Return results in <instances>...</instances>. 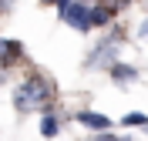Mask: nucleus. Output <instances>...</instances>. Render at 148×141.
<instances>
[{"label": "nucleus", "instance_id": "obj_2", "mask_svg": "<svg viewBox=\"0 0 148 141\" xmlns=\"http://www.w3.org/2000/svg\"><path fill=\"white\" fill-rule=\"evenodd\" d=\"M57 14H61V20H64L67 27L81 30V34L91 30V7H88V3H61Z\"/></svg>", "mask_w": 148, "mask_h": 141}, {"label": "nucleus", "instance_id": "obj_7", "mask_svg": "<svg viewBox=\"0 0 148 141\" xmlns=\"http://www.w3.org/2000/svg\"><path fill=\"white\" fill-rule=\"evenodd\" d=\"M40 134H44V138H54L57 134V118L54 114H44V118H40Z\"/></svg>", "mask_w": 148, "mask_h": 141}, {"label": "nucleus", "instance_id": "obj_4", "mask_svg": "<svg viewBox=\"0 0 148 141\" xmlns=\"http://www.w3.org/2000/svg\"><path fill=\"white\" fill-rule=\"evenodd\" d=\"M111 77H114L118 84H125V81H135V77H138V71H135V67H128V64H114V67H111Z\"/></svg>", "mask_w": 148, "mask_h": 141}, {"label": "nucleus", "instance_id": "obj_8", "mask_svg": "<svg viewBox=\"0 0 148 141\" xmlns=\"http://www.w3.org/2000/svg\"><path fill=\"white\" fill-rule=\"evenodd\" d=\"M20 54H24L20 40H3V57H20Z\"/></svg>", "mask_w": 148, "mask_h": 141}, {"label": "nucleus", "instance_id": "obj_3", "mask_svg": "<svg viewBox=\"0 0 148 141\" xmlns=\"http://www.w3.org/2000/svg\"><path fill=\"white\" fill-rule=\"evenodd\" d=\"M77 118V124H84V128H94V131H111V118L108 114H94V111H77L74 114Z\"/></svg>", "mask_w": 148, "mask_h": 141}, {"label": "nucleus", "instance_id": "obj_5", "mask_svg": "<svg viewBox=\"0 0 148 141\" xmlns=\"http://www.w3.org/2000/svg\"><path fill=\"white\" fill-rule=\"evenodd\" d=\"M91 64H111V67H114V47H111V44L98 47V54L91 57Z\"/></svg>", "mask_w": 148, "mask_h": 141}, {"label": "nucleus", "instance_id": "obj_11", "mask_svg": "<svg viewBox=\"0 0 148 141\" xmlns=\"http://www.w3.org/2000/svg\"><path fill=\"white\" fill-rule=\"evenodd\" d=\"M138 34H141V37H148V20L141 24V30H138Z\"/></svg>", "mask_w": 148, "mask_h": 141}, {"label": "nucleus", "instance_id": "obj_9", "mask_svg": "<svg viewBox=\"0 0 148 141\" xmlns=\"http://www.w3.org/2000/svg\"><path fill=\"white\" fill-rule=\"evenodd\" d=\"M128 124H131V128H141V124H148V118L138 114V111H135V114H125V128H128Z\"/></svg>", "mask_w": 148, "mask_h": 141}, {"label": "nucleus", "instance_id": "obj_6", "mask_svg": "<svg viewBox=\"0 0 148 141\" xmlns=\"http://www.w3.org/2000/svg\"><path fill=\"white\" fill-rule=\"evenodd\" d=\"M111 20V7H91V27H104Z\"/></svg>", "mask_w": 148, "mask_h": 141}, {"label": "nucleus", "instance_id": "obj_10", "mask_svg": "<svg viewBox=\"0 0 148 141\" xmlns=\"http://www.w3.org/2000/svg\"><path fill=\"white\" fill-rule=\"evenodd\" d=\"M94 141H128V138H118V134H111V131H104V134H98Z\"/></svg>", "mask_w": 148, "mask_h": 141}, {"label": "nucleus", "instance_id": "obj_1", "mask_svg": "<svg viewBox=\"0 0 148 141\" xmlns=\"http://www.w3.org/2000/svg\"><path fill=\"white\" fill-rule=\"evenodd\" d=\"M14 104H17V111H34V108H40V111L47 114V104H51V87H47L44 77H27L24 84L14 91Z\"/></svg>", "mask_w": 148, "mask_h": 141}]
</instances>
